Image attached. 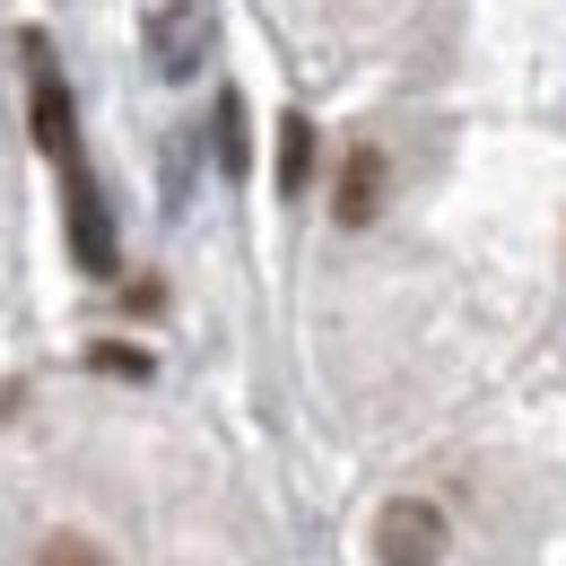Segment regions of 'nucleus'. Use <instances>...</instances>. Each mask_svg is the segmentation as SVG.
<instances>
[{"mask_svg":"<svg viewBox=\"0 0 566 566\" xmlns=\"http://www.w3.org/2000/svg\"><path fill=\"white\" fill-rule=\"evenodd\" d=\"M35 566H105V549H96L87 532H53V541L35 549Z\"/></svg>","mask_w":566,"mask_h":566,"instance_id":"obj_6","label":"nucleus"},{"mask_svg":"<svg viewBox=\"0 0 566 566\" xmlns=\"http://www.w3.org/2000/svg\"><path fill=\"white\" fill-rule=\"evenodd\" d=\"M9 401H18V384H0V419H9Z\"/></svg>","mask_w":566,"mask_h":566,"instance_id":"obj_8","label":"nucleus"},{"mask_svg":"<svg viewBox=\"0 0 566 566\" xmlns=\"http://www.w3.org/2000/svg\"><path fill=\"white\" fill-rule=\"evenodd\" d=\"M375 558L384 566H436L444 558V514H436L427 496H392V505L375 514Z\"/></svg>","mask_w":566,"mask_h":566,"instance_id":"obj_2","label":"nucleus"},{"mask_svg":"<svg viewBox=\"0 0 566 566\" xmlns=\"http://www.w3.org/2000/svg\"><path fill=\"white\" fill-rule=\"evenodd\" d=\"M27 123H35V148H44L53 166H71V157H78L71 87H62V71H53V53H44V44H27Z\"/></svg>","mask_w":566,"mask_h":566,"instance_id":"obj_1","label":"nucleus"},{"mask_svg":"<svg viewBox=\"0 0 566 566\" xmlns=\"http://www.w3.org/2000/svg\"><path fill=\"white\" fill-rule=\"evenodd\" d=\"M375 210H384V148H349V166L332 184V218L340 227H375Z\"/></svg>","mask_w":566,"mask_h":566,"instance_id":"obj_4","label":"nucleus"},{"mask_svg":"<svg viewBox=\"0 0 566 566\" xmlns=\"http://www.w3.org/2000/svg\"><path fill=\"white\" fill-rule=\"evenodd\" d=\"M62 218H71V253H78V271H114V218L96 210V184H87V166H62Z\"/></svg>","mask_w":566,"mask_h":566,"instance_id":"obj_3","label":"nucleus"},{"mask_svg":"<svg viewBox=\"0 0 566 566\" xmlns=\"http://www.w3.org/2000/svg\"><path fill=\"white\" fill-rule=\"evenodd\" d=\"M305 184H314V123L287 114L280 123V192H305Z\"/></svg>","mask_w":566,"mask_h":566,"instance_id":"obj_5","label":"nucleus"},{"mask_svg":"<svg viewBox=\"0 0 566 566\" xmlns=\"http://www.w3.org/2000/svg\"><path fill=\"white\" fill-rule=\"evenodd\" d=\"M87 366H96V375H105V366H114V375H148V357L123 349V340H96V349H87Z\"/></svg>","mask_w":566,"mask_h":566,"instance_id":"obj_7","label":"nucleus"}]
</instances>
